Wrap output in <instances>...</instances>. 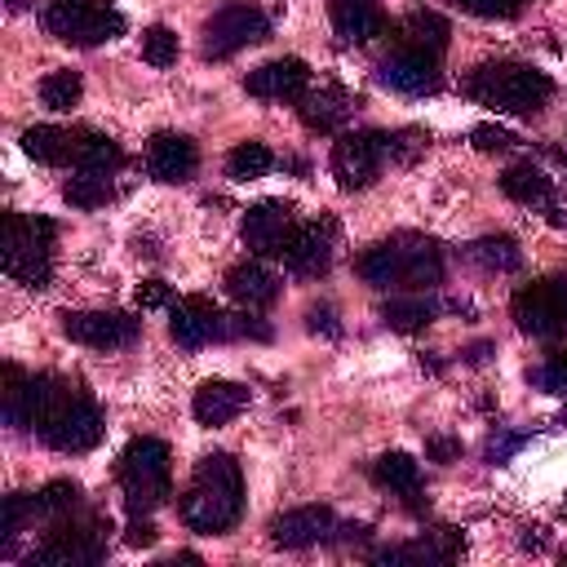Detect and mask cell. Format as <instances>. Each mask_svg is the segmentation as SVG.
I'll list each match as a JSON object with an SVG mask.
<instances>
[{
    "mask_svg": "<svg viewBox=\"0 0 567 567\" xmlns=\"http://www.w3.org/2000/svg\"><path fill=\"white\" fill-rule=\"evenodd\" d=\"M239 509H244V474H239V461L226 456V452H208L195 474H190V487L182 492V523L199 536H226L235 523H239Z\"/></svg>",
    "mask_w": 567,
    "mask_h": 567,
    "instance_id": "6da1fadb",
    "label": "cell"
},
{
    "mask_svg": "<svg viewBox=\"0 0 567 567\" xmlns=\"http://www.w3.org/2000/svg\"><path fill=\"white\" fill-rule=\"evenodd\" d=\"M359 275L372 288H408V292H421V288H434L443 279V252H439L434 239L394 235V239L372 244L359 257Z\"/></svg>",
    "mask_w": 567,
    "mask_h": 567,
    "instance_id": "7a4b0ae2",
    "label": "cell"
},
{
    "mask_svg": "<svg viewBox=\"0 0 567 567\" xmlns=\"http://www.w3.org/2000/svg\"><path fill=\"white\" fill-rule=\"evenodd\" d=\"M465 93L501 115H536L554 84L545 71L536 66H523V62H487V66H474L465 75Z\"/></svg>",
    "mask_w": 567,
    "mask_h": 567,
    "instance_id": "3957f363",
    "label": "cell"
},
{
    "mask_svg": "<svg viewBox=\"0 0 567 567\" xmlns=\"http://www.w3.org/2000/svg\"><path fill=\"white\" fill-rule=\"evenodd\" d=\"M53 235L58 226L49 217H4V275L18 279L22 288H49L53 279Z\"/></svg>",
    "mask_w": 567,
    "mask_h": 567,
    "instance_id": "277c9868",
    "label": "cell"
},
{
    "mask_svg": "<svg viewBox=\"0 0 567 567\" xmlns=\"http://www.w3.org/2000/svg\"><path fill=\"white\" fill-rule=\"evenodd\" d=\"M120 487L133 514H151L173 496V461L159 439H133L120 456Z\"/></svg>",
    "mask_w": 567,
    "mask_h": 567,
    "instance_id": "5b68a950",
    "label": "cell"
},
{
    "mask_svg": "<svg viewBox=\"0 0 567 567\" xmlns=\"http://www.w3.org/2000/svg\"><path fill=\"white\" fill-rule=\"evenodd\" d=\"M40 22L53 40L80 44V49H93V44L124 35V13L111 9L106 0H49Z\"/></svg>",
    "mask_w": 567,
    "mask_h": 567,
    "instance_id": "8992f818",
    "label": "cell"
},
{
    "mask_svg": "<svg viewBox=\"0 0 567 567\" xmlns=\"http://www.w3.org/2000/svg\"><path fill=\"white\" fill-rule=\"evenodd\" d=\"M106 532H111V523L102 514H89L84 523L62 518L40 540V549L31 554V563L35 567H93V563L106 558Z\"/></svg>",
    "mask_w": 567,
    "mask_h": 567,
    "instance_id": "52a82bcc",
    "label": "cell"
},
{
    "mask_svg": "<svg viewBox=\"0 0 567 567\" xmlns=\"http://www.w3.org/2000/svg\"><path fill=\"white\" fill-rule=\"evenodd\" d=\"M266 35H270V18L248 0H230L204 22V58H235L239 49L261 44Z\"/></svg>",
    "mask_w": 567,
    "mask_h": 567,
    "instance_id": "ba28073f",
    "label": "cell"
},
{
    "mask_svg": "<svg viewBox=\"0 0 567 567\" xmlns=\"http://www.w3.org/2000/svg\"><path fill=\"white\" fill-rule=\"evenodd\" d=\"M390 155V133H377V128H363V133H341L332 142V177L341 190H363L377 182L381 173V159Z\"/></svg>",
    "mask_w": 567,
    "mask_h": 567,
    "instance_id": "9c48e42d",
    "label": "cell"
},
{
    "mask_svg": "<svg viewBox=\"0 0 567 567\" xmlns=\"http://www.w3.org/2000/svg\"><path fill=\"white\" fill-rule=\"evenodd\" d=\"M62 332L89 350H120L133 346L142 332V319L120 315V310H66L62 315Z\"/></svg>",
    "mask_w": 567,
    "mask_h": 567,
    "instance_id": "30bf717a",
    "label": "cell"
},
{
    "mask_svg": "<svg viewBox=\"0 0 567 567\" xmlns=\"http://www.w3.org/2000/svg\"><path fill=\"white\" fill-rule=\"evenodd\" d=\"M244 248L252 257H284L292 230H297V217H292V204L288 199H257L248 213H244Z\"/></svg>",
    "mask_w": 567,
    "mask_h": 567,
    "instance_id": "8fae6325",
    "label": "cell"
},
{
    "mask_svg": "<svg viewBox=\"0 0 567 567\" xmlns=\"http://www.w3.org/2000/svg\"><path fill=\"white\" fill-rule=\"evenodd\" d=\"M102 412H97V403L84 394V390H75L71 394V403L53 416V425L40 434L49 447H58V452H89V447H97L102 443Z\"/></svg>",
    "mask_w": 567,
    "mask_h": 567,
    "instance_id": "7c38bea8",
    "label": "cell"
},
{
    "mask_svg": "<svg viewBox=\"0 0 567 567\" xmlns=\"http://www.w3.org/2000/svg\"><path fill=\"white\" fill-rule=\"evenodd\" d=\"M514 310V323L527 332V337H558L567 328V315H563V297H558V279H540V284H527L514 292L509 301Z\"/></svg>",
    "mask_w": 567,
    "mask_h": 567,
    "instance_id": "4fadbf2b",
    "label": "cell"
},
{
    "mask_svg": "<svg viewBox=\"0 0 567 567\" xmlns=\"http://www.w3.org/2000/svg\"><path fill=\"white\" fill-rule=\"evenodd\" d=\"M221 332H226V315H221L208 297L190 292V297H177V301L168 306V337H173L177 346L199 350V346L217 341Z\"/></svg>",
    "mask_w": 567,
    "mask_h": 567,
    "instance_id": "5bb4252c",
    "label": "cell"
},
{
    "mask_svg": "<svg viewBox=\"0 0 567 567\" xmlns=\"http://www.w3.org/2000/svg\"><path fill=\"white\" fill-rule=\"evenodd\" d=\"M244 89L261 102H301L310 93V66L301 58H275V62H261L257 71H248Z\"/></svg>",
    "mask_w": 567,
    "mask_h": 567,
    "instance_id": "9a60e30c",
    "label": "cell"
},
{
    "mask_svg": "<svg viewBox=\"0 0 567 567\" xmlns=\"http://www.w3.org/2000/svg\"><path fill=\"white\" fill-rule=\"evenodd\" d=\"M377 75H381L385 89H394V93H403V97H425V93H434V89L443 84L439 58H430V53H421V49H399V53H390Z\"/></svg>",
    "mask_w": 567,
    "mask_h": 567,
    "instance_id": "2e32d148",
    "label": "cell"
},
{
    "mask_svg": "<svg viewBox=\"0 0 567 567\" xmlns=\"http://www.w3.org/2000/svg\"><path fill=\"white\" fill-rule=\"evenodd\" d=\"M332 221H306L292 230L288 248H284V266L297 279H319L332 266Z\"/></svg>",
    "mask_w": 567,
    "mask_h": 567,
    "instance_id": "e0dca14e",
    "label": "cell"
},
{
    "mask_svg": "<svg viewBox=\"0 0 567 567\" xmlns=\"http://www.w3.org/2000/svg\"><path fill=\"white\" fill-rule=\"evenodd\" d=\"M337 532V518L328 505H297V509H284L275 523H270V540L279 549H306V545H319Z\"/></svg>",
    "mask_w": 567,
    "mask_h": 567,
    "instance_id": "ac0fdd59",
    "label": "cell"
},
{
    "mask_svg": "<svg viewBox=\"0 0 567 567\" xmlns=\"http://www.w3.org/2000/svg\"><path fill=\"white\" fill-rule=\"evenodd\" d=\"M199 164V151L186 133H155L146 142V173L155 182H186Z\"/></svg>",
    "mask_w": 567,
    "mask_h": 567,
    "instance_id": "d6986e66",
    "label": "cell"
},
{
    "mask_svg": "<svg viewBox=\"0 0 567 567\" xmlns=\"http://www.w3.org/2000/svg\"><path fill=\"white\" fill-rule=\"evenodd\" d=\"M248 385H239V381H221V377H213V381H204L199 390H195V399H190V412H195V421L199 425H226V421H235L244 408H248Z\"/></svg>",
    "mask_w": 567,
    "mask_h": 567,
    "instance_id": "ffe728a7",
    "label": "cell"
},
{
    "mask_svg": "<svg viewBox=\"0 0 567 567\" xmlns=\"http://www.w3.org/2000/svg\"><path fill=\"white\" fill-rule=\"evenodd\" d=\"M226 292H230V301H239L244 310H261V306H270L275 297H279V279L261 266V261H235L230 270H226Z\"/></svg>",
    "mask_w": 567,
    "mask_h": 567,
    "instance_id": "44dd1931",
    "label": "cell"
},
{
    "mask_svg": "<svg viewBox=\"0 0 567 567\" xmlns=\"http://www.w3.org/2000/svg\"><path fill=\"white\" fill-rule=\"evenodd\" d=\"M297 111H301V124H306V128H315V133H332L337 124H346V120H350V111H354V97H350L346 89L328 84V89H315V93H306Z\"/></svg>",
    "mask_w": 567,
    "mask_h": 567,
    "instance_id": "7402d4cb",
    "label": "cell"
},
{
    "mask_svg": "<svg viewBox=\"0 0 567 567\" xmlns=\"http://www.w3.org/2000/svg\"><path fill=\"white\" fill-rule=\"evenodd\" d=\"M332 31L346 44H368L372 35L385 31V18L372 0H332Z\"/></svg>",
    "mask_w": 567,
    "mask_h": 567,
    "instance_id": "603a6c76",
    "label": "cell"
},
{
    "mask_svg": "<svg viewBox=\"0 0 567 567\" xmlns=\"http://www.w3.org/2000/svg\"><path fill=\"white\" fill-rule=\"evenodd\" d=\"M447 40H452V27H447V18L434 13V9H416V13H408V18L399 22V44H403V49H421V53L439 58V53L447 49Z\"/></svg>",
    "mask_w": 567,
    "mask_h": 567,
    "instance_id": "cb8c5ba5",
    "label": "cell"
},
{
    "mask_svg": "<svg viewBox=\"0 0 567 567\" xmlns=\"http://www.w3.org/2000/svg\"><path fill=\"white\" fill-rule=\"evenodd\" d=\"M501 190H505L514 204H527V208H549V199H554V182H549V173L536 168L532 159L509 164V168L501 173Z\"/></svg>",
    "mask_w": 567,
    "mask_h": 567,
    "instance_id": "d4e9b609",
    "label": "cell"
},
{
    "mask_svg": "<svg viewBox=\"0 0 567 567\" xmlns=\"http://www.w3.org/2000/svg\"><path fill=\"white\" fill-rule=\"evenodd\" d=\"M372 478H377V487H385V492H394V496H416V492H421V465H416V456H408V452H385V456H377Z\"/></svg>",
    "mask_w": 567,
    "mask_h": 567,
    "instance_id": "484cf974",
    "label": "cell"
},
{
    "mask_svg": "<svg viewBox=\"0 0 567 567\" xmlns=\"http://www.w3.org/2000/svg\"><path fill=\"white\" fill-rule=\"evenodd\" d=\"M22 151L35 164H62L75 151V137L58 124H31V128H22Z\"/></svg>",
    "mask_w": 567,
    "mask_h": 567,
    "instance_id": "4316f807",
    "label": "cell"
},
{
    "mask_svg": "<svg viewBox=\"0 0 567 567\" xmlns=\"http://www.w3.org/2000/svg\"><path fill=\"white\" fill-rule=\"evenodd\" d=\"M71 159H75V168H84V173H115V168L124 164V151H120V142L106 137V133H80Z\"/></svg>",
    "mask_w": 567,
    "mask_h": 567,
    "instance_id": "83f0119b",
    "label": "cell"
},
{
    "mask_svg": "<svg viewBox=\"0 0 567 567\" xmlns=\"http://www.w3.org/2000/svg\"><path fill=\"white\" fill-rule=\"evenodd\" d=\"M465 252H470V261H478V266L492 270V275H509V270L523 266V248H518L514 235H483V239H474Z\"/></svg>",
    "mask_w": 567,
    "mask_h": 567,
    "instance_id": "f1b7e54d",
    "label": "cell"
},
{
    "mask_svg": "<svg viewBox=\"0 0 567 567\" xmlns=\"http://www.w3.org/2000/svg\"><path fill=\"white\" fill-rule=\"evenodd\" d=\"M62 199H66L71 208H102V204H111V199H115L111 173H84V168H80L75 177H66Z\"/></svg>",
    "mask_w": 567,
    "mask_h": 567,
    "instance_id": "f546056e",
    "label": "cell"
},
{
    "mask_svg": "<svg viewBox=\"0 0 567 567\" xmlns=\"http://www.w3.org/2000/svg\"><path fill=\"white\" fill-rule=\"evenodd\" d=\"M275 168V151L266 146V142H239L230 155H226V173L235 177V182H257V177H266Z\"/></svg>",
    "mask_w": 567,
    "mask_h": 567,
    "instance_id": "4dcf8cb0",
    "label": "cell"
},
{
    "mask_svg": "<svg viewBox=\"0 0 567 567\" xmlns=\"http://www.w3.org/2000/svg\"><path fill=\"white\" fill-rule=\"evenodd\" d=\"M80 93H84V80H80V71H71V66L49 71V75L40 80V102H44L49 111H71V106L80 102Z\"/></svg>",
    "mask_w": 567,
    "mask_h": 567,
    "instance_id": "1f68e13d",
    "label": "cell"
},
{
    "mask_svg": "<svg viewBox=\"0 0 567 567\" xmlns=\"http://www.w3.org/2000/svg\"><path fill=\"white\" fill-rule=\"evenodd\" d=\"M381 319L394 332H421L434 319V301H425V297H394V301H385Z\"/></svg>",
    "mask_w": 567,
    "mask_h": 567,
    "instance_id": "d6a6232c",
    "label": "cell"
},
{
    "mask_svg": "<svg viewBox=\"0 0 567 567\" xmlns=\"http://www.w3.org/2000/svg\"><path fill=\"white\" fill-rule=\"evenodd\" d=\"M35 505H40V514L53 518V523L75 518V509H80V487H75L71 478H53V483H44V487L35 492Z\"/></svg>",
    "mask_w": 567,
    "mask_h": 567,
    "instance_id": "836d02e7",
    "label": "cell"
},
{
    "mask_svg": "<svg viewBox=\"0 0 567 567\" xmlns=\"http://www.w3.org/2000/svg\"><path fill=\"white\" fill-rule=\"evenodd\" d=\"M177 53H182V44H177V31L173 27H146L142 31V58L151 62V66H173L177 62Z\"/></svg>",
    "mask_w": 567,
    "mask_h": 567,
    "instance_id": "e575fe53",
    "label": "cell"
},
{
    "mask_svg": "<svg viewBox=\"0 0 567 567\" xmlns=\"http://www.w3.org/2000/svg\"><path fill=\"white\" fill-rule=\"evenodd\" d=\"M527 381L536 390H545V394H567V350H549V359L536 363L527 372Z\"/></svg>",
    "mask_w": 567,
    "mask_h": 567,
    "instance_id": "d590c367",
    "label": "cell"
},
{
    "mask_svg": "<svg viewBox=\"0 0 567 567\" xmlns=\"http://www.w3.org/2000/svg\"><path fill=\"white\" fill-rule=\"evenodd\" d=\"M40 514V505H35V496H27V492H13V496H4V549H9V540L27 527V518H35Z\"/></svg>",
    "mask_w": 567,
    "mask_h": 567,
    "instance_id": "8d00e7d4",
    "label": "cell"
},
{
    "mask_svg": "<svg viewBox=\"0 0 567 567\" xmlns=\"http://www.w3.org/2000/svg\"><path fill=\"white\" fill-rule=\"evenodd\" d=\"M470 146L483 151V155H501V151L514 146V133L501 128V124H474V128H470Z\"/></svg>",
    "mask_w": 567,
    "mask_h": 567,
    "instance_id": "74e56055",
    "label": "cell"
},
{
    "mask_svg": "<svg viewBox=\"0 0 567 567\" xmlns=\"http://www.w3.org/2000/svg\"><path fill=\"white\" fill-rule=\"evenodd\" d=\"M452 4L474 18H514L523 9V0H452Z\"/></svg>",
    "mask_w": 567,
    "mask_h": 567,
    "instance_id": "f35d334b",
    "label": "cell"
},
{
    "mask_svg": "<svg viewBox=\"0 0 567 567\" xmlns=\"http://www.w3.org/2000/svg\"><path fill=\"white\" fill-rule=\"evenodd\" d=\"M226 332H235V337H252V341H270V328L252 315V310H239V315H230L226 319Z\"/></svg>",
    "mask_w": 567,
    "mask_h": 567,
    "instance_id": "ab89813d",
    "label": "cell"
},
{
    "mask_svg": "<svg viewBox=\"0 0 567 567\" xmlns=\"http://www.w3.org/2000/svg\"><path fill=\"white\" fill-rule=\"evenodd\" d=\"M137 306H142V310L173 306V288H168L164 279H146V284H137Z\"/></svg>",
    "mask_w": 567,
    "mask_h": 567,
    "instance_id": "60d3db41",
    "label": "cell"
},
{
    "mask_svg": "<svg viewBox=\"0 0 567 567\" xmlns=\"http://www.w3.org/2000/svg\"><path fill=\"white\" fill-rule=\"evenodd\" d=\"M159 540V532H155V523L146 518V514H133V523L124 527V545H133V549H151Z\"/></svg>",
    "mask_w": 567,
    "mask_h": 567,
    "instance_id": "b9f144b4",
    "label": "cell"
},
{
    "mask_svg": "<svg viewBox=\"0 0 567 567\" xmlns=\"http://www.w3.org/2000/svg\"><path fill=\"white\" fill-rule=\"evenodd\" d=\"M425 456L439 461V465H452V461L461 456V439H452V434H430V439H425Z\"/></svg>",
    "mask_w": 567,
    "mask_h": 567,
    "instance_id": "7bdbcfd3",
    "label": "cell"
},
{
    "mask_svg": "<svg viewBox=\"0 0 567 567\" xmlns=\"http://www.w3.org/2000/svg\"><path fill=\"white\" fill-rule=\"evenodd\" d=\"M430 545H434L439 563H447V558H456V554L465 549V536H461L456 527H439V532H430Z\"/></svg>",
    "mask_w": 567,
    "mask_h": 567,
    "instance_id": "ee69618b",
    "label": "cell"
},
{
    "mask_svg": "<svg viewBox=\"0 0 567 567\" xmlns=\"http://www.w3.org/2000/svg\"><path fill=\"white\" fill-rule=\"evenodd\" d=\"M425 142H430V137H425L421 128H403L399 137H390V155H399V159H412L416 151H425Z\"/></svg>",
    "mask_w": 567,
    "mask_h": 567,
    "instance_id": "f6af8a7d",
    "label": "cell"
},
{
    "mask_svg": "<svg viewBox=\"0 0 567 567\" xmlns=\"http://www.w3.org/2000/svg\"><path fill=\"white\" fill-rule=\"evenodd\" d=\"M306 328H310V332H323V337H337V332H341V323H337L332 306H310V315H306Z\"/></svg>",
    "mask_w": 567,
    "mask_h": 567,
    "instance_id": "bcb514c9",
    "label": "cell"
},
{
    "mask_svg": "<svg viewBox=\"0 0 567 567\" xmlns=\"http://www.w3.org/2000/svg\"><path fill=\"white\" fill-rule=\"evenodd\" d=\"M518 447H523V434H501V439L487 443V456H492V461H509Z\"/></svg>",
    "mask_w": 567,
    "mask_h": 567,
    "instance_id": "7dc6e473",
    "label": "cell"
},
{
    "mask_svg": "<svg viewBox=\"0 0 567 567\" xmlns=\"http://www.w3.org/2000/svg\"><path fill=\"white\" fill-rule=\"evenodd\" d=\"M487 354H492V346H487V341H478V346H470V350H465V363H487Z\"/></svg>",
    "mask_w": 567,
    "mask_h": 567,
    "instance_id": "c3c4849f",
    "label": "cell"
},
{
    "mask_svg": "<svg viewBox=\"0 0 567 567\" xmlns=\"http://www.w3.org/2000/svg\"><path fill=\"white\" fill-rule=\"evenodd\" d=\"M558 297H563V315H567V279H558Z\"/></svg>",
    "mask_w": 567,
    "mask_h": 567,
    "instance_id": "681fc988",
    "label": "cell"
},
{
    "mask_svg": "<svg viewBox=\"0 0 567 567\" xmlns=\"http://www.w3.org/2000/svg\"><path fill=\"white\" fill-rule=\"evenodd\" d=\"M9 9H27V0H9Z\"/></svg>",
    "mask_w": 567,
    "mask_h": 567,
    "instance_id": "f907efd6",
    "label": "cell"
},
{
    "mask_svg": "<svg viewBox=\"0 0 567 567\" xmlns=\"http://www.w3.org/2000/svg\"><path fill=\"white\" fill-rule=\"evenodd\" d=\"M563 514H567V505H563Z\"/></svg>",
    "mask_w": 567,
    "mask_h": 567,
    "instance_id": "816d5d0a",
    "label": "cell"
}]
</instances>
